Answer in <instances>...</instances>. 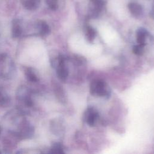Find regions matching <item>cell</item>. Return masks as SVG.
<instances>
[{"label":"cell","mask_w":154,"mask_h":154,"mask_svg":"<svg viewBox=\"0 0 154 154\" xmlns=\"http://www.w3.org/2000/svg\"><path fill=\"white\" fill-rule=\"evenodd\" d=\"M23 8L28 10H35L40 5V0H20Z\"/></svg>","instance_id":"9"},{"label":"cell","mask_w":154,"mask_h":154,"mask_svg":"<svg viewBox=\"0 0 154 154\" xmlns=\"http://www.w3.org/2000/svg\"><path fill=\"white\" fill-rule=\"evenodd\" d=\"M24 73L28 81L30 82H37L39 81V78L35 72L34 70L29 67L25 68Z\"/></svg>","instance_id":"10"},{"label":"cell","mask_w":154,"mask_h":154,"mask_svg":"<svg viewBox=\"0 0 154 154\" xmlns=\"http://www.w3.org/2000/svg\"><path fill=\"white\" fill-rule=\"evenodd\" d=\"M90 93L92 96L108 99L111 96V89L103 80L97 79L91 82L90 87Z\"/></svg>","instance_id":"3"},{"label":"cell","mask_w":154,"mask_h":154,"mask_svg":"<svg viewBox=\"0 0 154 154\" xmlns=\"http://www.w3.org/2000/svg\"><path fill=\"white\" fill-rule=\"evenodd\" d=\"M99 117L98 112L93 107L88 108L84 113L83 119L84 121L91 127L95 125L96 122Z\"/></svg>","instance_id":"5"},{"label":"cell","mask_w":154,"mask_h":154,"mask_svg":"<svg viewBox=\"0 0 154 154\" xmlns=\"http://www.w3.org/2000/svg\"><path fill=\"white\" fill-rule=\"evenodd\" d=\"M35 34L41 35L46 36L49 34L51 29L49 25L43 20H38L34 25Z\"/></svg>","instance_id":"6"},{"label":"cell","mask_w":154,"mask_h":154,"mask_svg":"<svg viewBox=\"0 0 154 154\" xmlns=\"http://www.w3.org/2000/svg\"><path fill=\"white\" fill-rule=\"evenodd\" d=\"M96 36V30L91 26H87L85 31V38L87 40L89 43H93Z\"/></svg>","instance_id":"13"},{"label":"cell","mask_w":154,"mask_h":154,"mask_svg":"<svg viewBox=\"0 0 154 154\" xmlns=\"http://www.w3.org/2000/svg\"><path fill=\"white\" fill-rule=\"evenodd\" d=\"M149 37L152 40V36L149 34L146 29L144 28H140L137 31L136 40L137 42L141 45L145 46L146 44V39Z\"/></svg>","instance_id":"8"},{"label":"cell","mask_w":154,"mask_h":154,"mask_svg":"<svg viewBox=\"0 0 154 154\" xmlns=\"http://www.w3.org/2000/svg\"><path fill=\"white\" fill-rule=\"evenodd\" d=\"M10 103V97L4 88L0 86V106L6 107Z\"/></svg>","instance_id":"11"},{"label":"cell","mask_w":154,"mask_h":154,"mask_svg":"<svg viewBox=\"0 0 154 154\" xmlns=\"http://www.w3.org/2000/svg\"><path fill=\"white\" fill-rule=\"evenodd\" d=\"M55 93L56 94V96L58 100L61 102H66L65 99V96L64 94V91L60 85H56L55 88Z\"/></svg>","instance_id":"15"},{"label":"cell","mask_w":154,"mask_h":154,"mask_svg":"<svg viewBox=\"0 0 154 154\" xmlns=\"http://www.w3.org/2000/svg\"><path fill=\"white\" fill-rule=\"evenodd\" d=\"M16 66L12 58L5 53L0 52V78L10 79L15 75Z\"/></svg>","instance_id":"2"},{"label":"cell","mask_w":154,"mask_h":154,"mask_svg":"<svg viewBox=\"0 0 154 154\" xmlns=\"http://www.w3.org/2000/svg\"><path fill=\"white\" fill-rule=\"evenodd\" d=\"M51 129L52 133L55 134H60L63 131V127L61 122L58 119L52 120L51 122Z\"/></svg>","instance_id":"12"},{"label":"cell","mask_w":154,"mask_h":154,"mask_svg":"<svg viewBox=\"0 0 154 154\" xmlns=\"http://www.w3.org/2000/svg\"><path fill=\"white\" fill-rule=\"evenodd\" d=\"M23 34L22 22L19 19H14L11 23V35L14 38L20 37Z\"/></svg>","instance_id":"7"},{"label":"cell","mask_w":154,"mask_h":154,"mask_svg":"<svg viewBox=\"0 0 154 154\" xmlns=\"http://www.w3.org/2000/svg\"><path fill=\"white\" fill-rule=\"evenodd\" d=\"M132 51L134 54L137 55H142L144 52V46L139 44L137 45H134L132 48Z\"/></svg>","instance_id":"16"},{"label":"cell","mask_w":154,"mask_h":154,"mask_svg":"<svg viewBox=\"0 0 154 154\" xmlns=\"http://www.w3.org/2000/svg\"><path fill=\"white\" fill-rule=\"evenodd\" d=\"M49 152L51 153H56V154H61V153H64L63 150V147L61 144L60 143H54L51 147Z\"/></svg>","instance_id":"14"},{"label":"cell","mask_w":154,"mask_h":154,"mask_svg":"<svg viewBox=\"0 0 154 154\" xmlns=\"http://www.w3.org/2000/svg\"><path fill=\"white\" fill-rule=\"evenodd\" d=\"M130 10L134 15L138 16L141 13V8L137 5H132L130 7Z\"/></svg>","instance_id":"17"},{"label":"cell","mask_w":154,"mask_h":154,"mask_svg":"<svg viewBox=\"0 0 154 154\" xmlns=\"http://www.w3.org/2000/svg\"><path fill=\"white\" fill-rule=\"evenodd\" d=\"M25 114L18 108L11 110L5 116V122L8 131L20 140L31 138L34 134V128L25 118Z\"/></svg>","instance_id":"1"},{"label":"cell","mask_w":154,"mask_h":154,"mask_svg":"<svg viewBox=\"0 0 154 154\" xmlns=\"http://www.w3.org/2000/svg\"><path fill=\"white\" fill-rule=\"evenodd\" d=\"M16 99L27 108H31L34 105L32 91L25 85H21L18 87L16 91Z\"/></svg>","instance_id":"4"},{"label":"cell","mask_w":154,"mask_h":154,"mask_svg":"<svg viewBox=\"0 0 154 154\" xmlns=\"http://www.w3.org/2000/svg\"><path fill=\"white\" fill-rule=\"evenodd\" d=\"M1 127H0V134H1Z\"/></svg>","instance_id":"19"},{"label":"cell","mask_w":154,"mask_h":154,"mask_svg":"<svg viewBox=\"0 0 154 154\" xmlns=\"http://www.w3.org/2000/svg\"><path fill=\"white\" fill-rule=\"evenodd\" d=\"M74 58V60H75V63H77L78 65H81L82 64H83L84 63H85V61H86L85 58L84 57H80V56H77V57H75Z\"/></svg>","instance_id":"18"}]
</instances>
